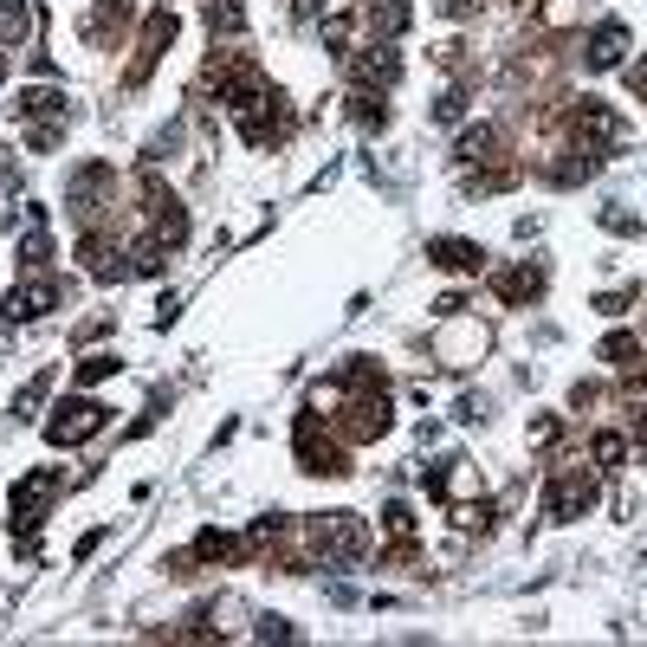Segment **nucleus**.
<instances>
[{
	"instance_id": "1",
	"label": "nucleus",
	"mask_w": 647,
	"mask_h": 647,
	"mask_svg": "<svg viewBox=\"0 0 647 647\" xmlns=\"http://www.w3.org/2000/svg\"><path fill=\"white\" fill-rule=\"evenodd\" d=\"M311 544H318L324 557H356V550L369 544V525H363V518H350V512H330V518L311 525Z\"/></svg>"
},
{
	"instance_id": "2",
	"label": "nucleus",
	"mask_w": 647,
	"mask_h": 647,
	"mask_svg": "<svg viewBox=\"0 0 647 647\" xmlns=\"http://www.w3.org/2000/svg\"><path fill=\"white\" fill-rule=\"evenodd\" d=\"M104 428V408L98 402H65L59 415L46 421V440H59V447H78V440H91Z\"/></svg>"
},
{
	"instance_id": "3",
	"label": "nucleus",
	"mask_w": 647,
	"mask_h": 647,
	"mask_svg": "<svg viewBox=\"0 0 647 647\" xmlns=\"http://www.w3.org/2000/svg\"><path fill=\"white\" fill-rule=\"evenodd\" d=\"M52 305H59V285L52 279H33V285H20V292H7V318H46Z\"/></svg>"
},
{
	"instance_id": "4",
	"label": "nucleus",
	"mask_w": 647,
	"mask_h": 647,
	"mask_svg": "<svg viewBox=\"0 0 647 647\" xmlns=\"http://www.w3.org/2000/svg\"><path fill=\"white\" fill-rule=\"evenodd\" d=\"M622 46H628V26H622V20H602L596 39H589V65H596V72L622 65Z\"/></svg>"
},
{
	"instance_id": "5",
	"label": "nucleus",
	"mask_w": 647,
	"mask_h": 647,
	"mask_svg": "<svg viewBox=\"0 0 647 647\" xmlns=\"http://www.w3.org/2000/svg\"><path fill=\"white\" fill-rule=\"evenodd\" d=\"M356 78H363V85H395V52L389 46H363L356 52Z\"/></svg>"
},
{
	"instance_id": "6",
	"label": "nucleus",
	"mask_w": 647,
	"mask_h": 647,
	"mask_svg": "<svg viewBox=\"0 0 647 647\" xmlns=\"http://www.w3.org/2000/svg\"><path fill=\"white\" fill-rule=\"evenodd\" d=\"M434 259L440 266H453V272H479V246H466V240H434Z\"/></svg>"
},
{
	"instance_id": "7",
	"label": "nucleus",
	"mask_w": 647,
	"mask_h": 647,
	"mask_svg": "<svg viewBox=\"0 0 647 647\" xmlns=\"http://www.w3.org/2000/svg\"><path fill=\"white\" fill-rule=\"evenodd\" d=\"M208 26H214V33H227V39H240V33H246L240 0H214V7H208Z\"/></svg>"
},
{
	"instance_id": "8",
	"label": "nucleus",
	"mask_w": 647,
	"mask_h": 647,
	"mask_svg": "<svg viewBox=\"0 0 647 647\" xmlns=\"http://www.w3.org/2000/svg\"><path fill=\"white\" fill-rule=\"evenodd\" d=\"M104 376H117V356H85L78 363V382H104Z\"/></svg>"
},
{
	"instance_id": "9",
	"label": "nucleus",
	"mask_w": 647,
	"mask_h": 647,
	"mask_svg": "<svg viewBox=\"0 0 647 647\" xmlns=\"http://www.w3.org/2000/svg\"><path fill=\"white\" fill-rule=\"evenodd\" d=\"M492 143H499V136H492V130H466V136H460V156H466V162H479V156H486Z\"/></svg>"
},
{
	"instance_id": "10",
	"label": "nucleus",
	"mask_w": 647,
	"mask_h": 647,
	"mask_svg": "<svg viewBox=\"0 0 647 647\" xmlns=\"http://www.w3.org/2000/svg\"><path fill=\"white\" fill-rule=\"evenodd\" d=\"M46 389H52V376H39V382H26V389H20V402H13V408H20V415H33V408H39V402H46Z\"/></svg>"
},
{
	"instance_id": "11",
	"label": "nucleus",
	"mask_w": 647,
	"mask_h": 647,
	"mask_svg": "<svg viewBox=\"0 0 647 647\" xmlns=\"http://www.w3.org/2000/svg\"><path fill=\"white\" fill-rule=\"evenodd\" d=\"M622 453H628L622 434H602V440H596V460H602V466H622Z\"/></svg>"
},
{
	"instance_id": "12",
	"label": "nucleus",
	"mask_w": 647,
	"mask_h": 647,
	"mask_svg": "<svg viewBox=\"0 0 647 647\" xmlns=\"http://www.w3.org/2000/svg\"><path fill=\"white\" fill-rule=\"evenodd\" d=\"M635 91H641V98H647V59L635 65Z\"/></svg>"
}]
</instances>
